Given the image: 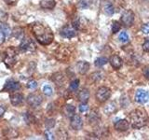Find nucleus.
Here are the masks:
<instances>
[{"instance_id":"2","label":"nucleus","mask_w":149,"mask_h":140,"mask_svg":"<svg viewBox=\"0 0 149 140\" xmlns=\"http://www.w3.org/2000/svg\"><path fill=\"white\" fill-rule=\"evenodd\" d=\"M129 120L133 129H141L147 123V115L143 110L134 109L129 114Z\"/></svg>"},{"instance_id":"41","label":"nucleus","mask_w":149,"mask_h":140,"mask_svg":"<svg viewBox=\"0 0 149 140\" xmlns=\"http://www.w3.org/2000/svg\"><path fill=\"white\" fill-rule=\"evenodd\" d=\"M45 138L46 139H54V134L51 133L49 130H47L45 132Z\"/></svg>"},{"instance_id":"44","label":"nucleus","mask_w":149,"mask_h":140,"mask_svg":"<svg viewBox=\"0 0 149 140\" xmlns=\"http://www.w3.org/2000/svg\"><path fill=\"white\" fill-rule=\"evenodd\" d=\"M5 38H6V36H5V35H4V33L2 32V30L0 29V45L4 43Z\"/></svg>"},{"instance_id":"29","label":"nucleus","mask_w":149,"mask_h":140,"mask_svg":"<svg viewBox=\"0 0 149 140\" xmlns=\"http://www.w3.org/2000/svg\"><path fill=\"white\" fill-rule=\"evenodd\" d=\"M22 117H23V120L25 121V123L27 124H31L35 121V117L31 112H25V113L22 115Z\"/></svg>"},{"instance_id":"7","label":"nucleus","mask_w":149,"mask_h":140,"mask_svg":"<svg viewBox=\"0 0 149 140\" xmlns=\"http://www.w3.org/2000/svg\"><path fill=\"white\" fill-rule=\"evenodd\" d=\"M19 49L22 52H33L36 50V47L31 38H23L22 39L21 44L19 45Z\"/></svg>"},{"instance_id":"36","label":"nucleus","mask_w":149,"mask_h":140,"mask_svg":"<svg viewBox=\"0 0 149 140\" xmlns=\"http://www.w3.org/2000/svg\"><path fill=\"white\" fill-rule=\"evenodd\" d=\"M43 92L45 93L46 95L50 96L53 93V90H52V88H51L49 85H45L43 87Z\"/></svg>"},{"instance_id":"6","label":"nucleus","mask_w":149,"mask_h":140,"mask_svg":"<svg viewBox=\"0 0 149 140\" xmlns=\"http://www.w3.org/2000/svg\"><path fill=\"white\" fill-rule=\"evenodd\" d=\"M134 19H135V15L133 11L130 10V9H127V10H125L121 14L120 22L125 27H130L133 24Z\"/></svg>"},{"instance_id":"4","label":"nucleus","mask_w":149,"mask_h":140,"mask_svg":"<svg viewBox=\"0 0 149 140\" xmlns=\"http://www.w3.org/2000/svg\"><path fill=\"white\" fill-rule=\"evenodd\" d=\"M54 55H55L56 59L61 61V62L67 63L70 59V57H71V51H70L69 49H67L66 47L61 46L55 50Z\"/></svg>"},{"instance_id":"24","label":"nucleus","mask_w":149,"mask_h":140,"mask_svg":"<svg viewBox=\"0 0 149 140\" xmlns=\"http://www.w3.org/2000/svg\"><path fill=\"white\" fill-rule=\"evenodd\" d=\"M63 113L67 118H71L76 114V107L72 105H65L63 107Z\"/></svg>"},{"instance_id":"33","label":"nucleus","mask_w":149,"mask_h":140,"mask_svg":"<svg viewBox=\"0 0 149 140\" xmlns=\"http://www.w3.org/2000/svg\"><path fill=\"white\" fill-rule=\"evenodd\" d=\"M120 28H121V23L118 21H113V22H112V33L116 34V33L119 32Z\"/></svg>"},{"instance_id":"31","label":"nucleus","mask_w":149,"mask_h":140,"mask_svg":"<svg viewBox=\"0 0 149 140\" xmlns=\"http://www.w3.org/2000/svg\"><path fill=\"white\" fill-rule=\"evenodd\" d=\"M104 11L108 14V15H113L115 13V8L113 6V4L110 2H107L104 5Z\"/></svg>"},{"instance_id":"5","label":"nucleus","mask_w":149,"mask_h":140,"mask_svg":"<svg viewBox=\"0 0 149 140\" xmlns=\"http://www.w3.org/2000/svg\"><path fill=\"white\" fill-rule=\"evenodd\" d=\"M111 96V90L108 87L102 86L96 91L95 97L97 101H99L100 103H104L109 99Z\"/></svg>"},{"instance_id":"17","label":"nucleus","mask_w":149,"mask_h":140,"mask_svg":"<svg viewBox=\"0 0 149 140\" xmlns=\"http://www.w3.org/2000/svg\"><path fill=\"white\" fill-rule=\"evenodd\" d=\"M9 100H10V103L12 106H18L22 104L24 98H23V95L21 94V93L16 92V93H12V94L9 95Z\"/></svg>"},{"instance_id":"27","label":"nucleus","mask_w":149,"mask_h":140,"mask_svg":"<svg viewBox=\"0 0 149 140\" xmlns=\"http://www.w3.org/2000/svg\"><path fill=\"white\" fill-rule=\"evenodd\" d=\"M12 35L13 36L15 37L17 39H23L24 38V33H23V30L22 28H15L13 31H12Z\"/></svg>"},{"instance_id":"9","label":"nucleus","mask_w":149,"mask_h":140,"mask_svg":"<svg viewBox=\"0 0 149 140\" xmlns=\"http://www.w3.org/2000/svg\"><path fill=\"white\" fill-rule=\"evenodd\" d=\"M27 104L32 107H37L39 106L42 102H43V97L38 93H31L26 98Z\"/></svg>"},{"instance_id":"10","label":"nucleus","mask_w":149,"mask_h":140,"mask_svg":"<svg viewBox=\"0 0 149 140\" xmlns=\"http://www.w3.org/2000/svg\"><path fill=\"white\" fill-rule=\"evenodd\" d=\"M101 121V115L97 108H93L88 115V123L91 126H97Z\"/></svg>"},{"instance_id":"43","label":"nucleus","mask_w":149,"mask_h":140,"mask_svg":"<svg viewBox=\"0 0 149 140\" xmlns=\"http://www.w3.org/2000/svg\"><path fill=\"white\" fill-rule=\"evenodd\" d=\"M143 76L146 77L147 79H149V66H148V65H146V66L143 67Z\"/></svg>"},{"instance_id":"16","label":"nucleus","mask_w":149,"mask_h":140,"mask_svg":"<svg viewBox=\"0 0 149 140\" xmlns=\"http://www.w3.org/2000/svg\"><path fill=\"white\" fill-rule=\"evenodd\" d=\"M109 63H110L112 67H113L114 69H116V70H118V69H119L121 66H122L123 61L118 54H114V55H112L110 57Z\"/></svg>"},{"instance_id":"21","label":"nucleus","mask_w":149,"mask_h":140,"mask_svg":"<svg viewBox=\"0 0 149 140\" xmlns=\"http://www.w3.org/2000/svg\"><path fill=\"white\" fill-rule=\"evenodd\" d=\"M56 6L55 0H41L40 7L44 9H53Z\"/></svg>"},{"instance_id":"46","label":"nucleus","mask_w":149,"mask_h":140,"mask_svg":"<svg viewBox=\"0 0 149 140\" xmlns=\"http://www.w3.org/2000/svg\"><path fill=\"white\" fill-rule=\"evenodd\" d=\"M5 2H6L8 5H14L18 2V0H5Z\"/></svg>"},{"instance_id":"12","label":"nucleus","mask_w":149,"mask_h":140,"mask_svg":"<svg viewBox=\"0 0 149 140\" xmlns=\"http://www.w3.org/2000/svg\"><path fill=\"white\" fill-rule=\"evenodd\" d=\"M60 35L62 36L64 38H68V39H71L73 37H74L77 36V29H74V26L72 25H69L66 24L64 25L62 29L60 31Z\"/></svg>"},{"instance_id":"40","label":"nucleus","mask_w":149,"mask_h":140,"mask_svg":"<svg viewBox=\"0 0 149 140\" xmlns=\"http://www.w3.org/2000/svg\"><path fill=\"white\" fill-rule=\"evenodd\" d=\"M141 31L143 33V34H149V22H146V23H144V24L142 25L141 27Z\"/></svg>"},{"instance_id":"8","label":"nucleus","mask_w":149,"mask_h":140,"mask_svg":"<svg viewBox=\"0 0 149 140\" xmlns=\"http://www.w3.org/2000/svg\"><path fill=\"white\" fill-rule=\"evenodd\" d=\"M3 61L8 67H11L12 65L15 64V63H16V50L12 48L8 49L6 51V53L4 54Z\"/></svg>"},{"instance_id":"23","label":"nucleus","mask_w":149,"mask_h":140,"mask_svg":"<svg viewBox=\"0 0 149 140\" xmlns=\"http://www.w3.org/2000/svg\"><path fill=\"white\" fill-rule=\"evenodd\" d=\"M51 79H52V81H54L56 83V85H60V86H62L63 84L64 83V80H65V78L63 77V75L62 73H55L54 75H52V78H51Z\"/></svg>"},{"instance_id":"30","label":"nucleus","mask_w":149,"mask_h":140,"mask_svg":"<svg viewBox=\"0 0 149 140\" xmlns=\"http://www.w3.org/2000/svg\"><path fill=\"white\" fill-rule=\"evenodd\" d=\"M91 0H79L77 3V8L79 9H86L91 7Z\"/></svg>"},{"instance_id":"25","label":"nucleus","mask_w":149,"mask_h":140,"mask_svg":"<svg viewBox=\"0 0 149 140\" xmlns=\"http://www.w3.org/2000/svg\"><path fill=\"white\" fill-rule=\"evenodd\" d=\"M0 29L2 30V32L4 33V35H5V36H6V37H9L12 35L11 28L9 27V25H8L7 22L0 23Z\"/></svg>"},{"instance_id":"18","label":"nucleus","mask_w":149,"mask_h":140,"mask_svg":"<svg viewBox=\"0 0 149 140\" xmlns=\"http://www.w3.org/2000/svg\"><path fill=\"white\" fill-rule=\"evenodd\" d=\"M90 92H88V89H82L81 91H79L77 93V99L80 103H84V104H87L90 99Z\"/></svg>"},{"instance_id":"3","label":"nucleus","mask_w":149,"mask_h":140,"mask_svg":"<svg viewBox=\"0 0 149 140\" xmlns=\"http://www.w3.org/2000/svg\"><path fill=\"white\" fill-rule=\"evenodd\" d=\"M72 25L78 31H85L90 26V21L83 16H76L72 21Z\"/></svg>"},{"instance_id":"1","label":"nucleus","mask_w":149,"mask_h":140,"mask_svg":"<svg viewBox=\"0 0 149 140\" xmlns=\"http://www.w3.org/2000/svg\"><path fill=\"white\" fill-rule=\"evenodd\" d=\"M31 29L33 35L35 36L37 42L42 46H48L52 43L54 39V34L51 28L42 22H34L32 23Z\"/></svg>"},{"instance_id":"38","label":"nucleus","mask_w":149,"mask_h":140,"mask_svg":"<svg viewBox=\"0 0 149 140\" xmlns=\"http://www.w3.org/2000/svg\"><path fill=\"white\" fill-rule=\"evenodd\" d=\"M45 124H46V127L48 129H51L52 127H54V125H55V120H53V119L47 120Z\"/></svg>"},{"instance_id":"26","label":"nucleus","mask_w":149,"mask_h":140,"mask_svg":"<svg viewBox=\"0 0 149 140\" xmlns=\"http://www.w3.org/2000/svg\"><path fill=\"white\" fill-rule=\"evenodd\" d=\"M108 62H109V60L107 59L106 57H104V56H101V57L97 58L95 60L94 64H95L96 67H102V66H104V64H106Z\"/></svg>"},{"instance_id":"22","label":"nucleus","mask_w":149,"mask_h":140,"mask_svg":"<svg viewBox=\"0 0 149 140\" xmlns=\"http://www.w3.org/2000/svg\"><path fill=\"white\" fill-rule=\"evenodd\" d=\"M116 110H118V106H116L115 102H110V103H108V104H107L105 106V107L104 108V113H106L107 115L113 114V113H115V112H116Z\"/></svg>"},{"instance_id":"20","label":"nucleus","mask_w":149,"mask_h":140,"mask_svg":"<svg viewBox=\"0 0 149 140\" xmlns=\"http://www.w3.org/2000/svg\"><path fill=\"white\" fill-rule=\"evenodd\" d=\"M93 134L95 135L96 138H105L109 135V131L107 127H99L94 131Z\"/></svg>"},{"instance_id":"15","label":"nucleus","mask_w":149,"mask_h":140,"mask_svg":"<svg viewBox=\"0 0 149 140\" xmlns=\"http://www.w3.org/2000/svg\"><path fill=\"white\" fill-rule=\"evenodd\" d=\"M149 99V93L146 91L138 90L135 94V101L140 103V104H144Z\"/></svg>"},{"instance_id":"28","label":"nucleus","mask_w":149,"mask_h":140,"mask_svg":"<svg viewBox=\"0 0 149 140\" xmlns=\"http://www.w3.org/2000/svg\"><path fill=\"white\" fill-rule=\"evenodd\" d=\"M102 77H104V75H102V72H94L90 76V80L93 83H96L98 81H100L102 78Z\"/></svg>"},{"instance_id":"19","label":"nucleus","mask_w":149,"mask_h":140,"mask_svg":"<svg viewBox=\"0 0 149 140\" xmlns=\"http://www.w3.org/2000/svg\"><path fill=\"white\" fill-rule=\"evenodd\" d=\"M90 69V64L87 61H79L77 64V70L79 74L85 75Z\"/></svg>"},{"instance_id":"11","label":"nucleus","mask_w":149,"mask_h":140,"mask_svg":"<svg viewBox=\"0 0 149 140\" xmlns=\"http://www.w3.org/2000/svg\"><path fill=\"white\" fill-rule=\"evenodd\" d=\"M21 89V84L15 79H8L4 84V87L1 90V92H16Z\"/></svg>"},{"instance_id":"35","label":"nucleus","mask_w":149,"mask_h":140,"mask_svg":"<svg viewBox=\"0 0 149 140\" xmlns=\"http://www.w3.org/2000/svg\"><path fill=\"white\" fill-rule=\"evenodd\" d=\"M27 88L30 89V90H35V89L37 88V82L35 79H30L27 83Z\"/></svg>"},{"instance_id":"45","label":"nucleus","mask_w":149,"mask_h":140,"mask_svg":"<svg viewBox=\"0 0 149 140\" xmlns=\"http://www.w3.org/2000/svg\"><path fill=\"white\" fill-rule=\"evenodd\" d=\"M5 112H6V108H5L4 106H0V118H2V117L4 116Z\"/></svg>"},{"instance_id":"37","label":"nucleus","mask_w":149,"mask_h":140,"mask_svg":"<svg viewBox=\"0 0 149 140\" xmlns=\"http://www.w3.org/2000/svg\"><path fill=\"white\" fill-rule=\"evenodd\" d=\"M118 38L121 42H123V43H125V42H127L129 41V36L128 34L126 32H121L120 34H119V36H118Z\"/></svg>"},{"instance_id":"34","label":"nucleus","mask_w":149,"mask_h":140,"mask_svg":"<svg viewBox=\"0 0 149 140\" xmlns=\"http://www.w3.org/2000/svg\"><path fill=\"white\" fill-rule=\"evenodd\" d=\"M8 19V14L2 10V9H0V23H3V22H6Z\"/></svg>"},{"instance_id":"39","label":"nucleus","mask_w":149,"mask_h":140,"mask_svg":"<svg viewBox=\"0 0 149 140\" xmlns=\"http://www.w3.org/2000/svg\"><path fill=\"white\" fill-rule=\"evenodd\" d=\"M142 48H143V51H146V52H149V37L144 40V42L142 45Z\"/></svg>"},{"instance_id":"14","label":"nucleus","mask_w":149,"mask_h":140,"mask_svg":"<svg viewBox=\"0 0 149 140\" xmlns=\"http://www.w3.org/2000/svg\"><path fill=\"white\" fill-rule=\"evenodd\" d=\"M114 127L116 131H119V132H126L130 128V123L125 119L118 120L114 123Z\"/></svg>"},{"instance_id":"32","label":"nucleus","mask_w":149,"mask_h":140,"mask_svg":"<svg viewBox=\"0 0 149 140\" xmlns=\"http://www.w3.org/2000/svg\"><path fill=\"white\" fill-rule=\"evenodd\" d=\"M79 87V79L76 78L74 79V80L71 81L69 85V91L70 92H76Z\"/></svg>"},{"instance_id":"13","label":"nucleus","mask_w":149,"mask_h":140,"mask_svg":"<svg viewBox=\"0 0 149 140\" xmlns=\"http://www.w3.org/2000/svg\"><path fill=\"white\" fill-rule=\"evenodd\" d=\"M70 126L74 130H81L83 127V120L79 115L74 114L73 117L70 118Z\"/></svg>"},{"instance_id":"42","label":"nucleus","mask_w":149,"mask_h":140,"mask_svg":"<svg viewBox=\"0 0 149 140\" xmlns=\"http://www.w3.org/2000/svg\"><path fill=\"white\" fill-rule=\"evenodd\" d=\"M88 109V106H87V104H84V103H81V105L79 106V111L83 113V112H86Z\"/></svg>"}]
</instances>
